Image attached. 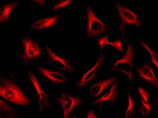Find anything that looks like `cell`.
Masks as SVG:
<instances>
[{
    "mask_svg": "<svg viewBox=\"0 0 158 118\" xmlns=\"http://www.w3.org/2000/svg\"><path fill=\"white\" fill-rule=\"evenodd\" d=\"M10 76L1 75L0 79V96L5 99L16 104L18 106L24 107L31 105V104L22 89L18 86L10 73Z\"/></svg>",
    "mask_w": 158,
    "mask_h": 118,
    "instance_id": "6da1fadb",
    "label": "cell"
},
{
    "mask_svg": "<svg viewBox=\"0 0 158 118\" xmlns=\"http://www.w3.org/2000/svg\"><path fill=\"white\" fill-rule=\"evenodd\" d=\"M21 41L24 48V51L18 55V58L20 59L23 64L25 66L35 58H41L40 49L38 44L32 40L29 36L25 34L21 38Z\"/></svg>",
    "mask_w": 158,
    "mask_h": 118,
    "instance_id": "7a4b0ae2",
    "label": "cell"
},
{
    "mask_svg": "<svg viewBox=\"0 0 158 118\" xmlns=\"http://www.w3.org/2000/svg\"><path fill=\"white\" fill-rule=\"evenodd\" d=\"M85 10L87 17V37L89 39L98 38L106 32L109 27L98 19L89 5L86 7Z\"/></svg>",
    "mask_w": 158,
    "mask_h": 118,
    "instance_id": "3957f363",
    "label": "cell"
},
{
    "mask_svg": "<svg viewBox=\"0 0 158 118\" xmlns=\"http://www.w3.org/2000/svg\"><path fill=\"white\" fill-rule=\"evenodd\" d=\"M134 54V47L131 44L129 43L127 45V51L125 56L121 59L114 62L110 71H120L129 79L132 83H134V79L132 74L133 68V57Z\"/></svg>",
    "mask_w": 158,
    "mask_h": 118,
    "instance_id": "277c9868",
    "label": "cell"
},
{
    "mask_svg": "<svg viewBox=\"0 0 158 118\" xmlns=\"http://www.w3.org/2000/svg\"><path fill=\"white\" fill-rule=\"evenodd\" d=\"M45 48L48 54L49 63L50 65L57 69L66 71L69 73L73 74L74 72V67L72 65L73 63V61L60 58L53 53L47 45L45 46Z\"/></svg>",
    "mask_w": 158,
    "mask_h": 118,
    "instance_id": "5b68a950",
    "label": "cell"
},
{
    "mask_svg": "<svg viewBox=\"0 0 158 118\" xmlns=\"http://www.w3.org/2000/svg\"><path fill=\"white\" fill-rule=\"evenodd\" d=\"M61 104L63 111L64 118H68L70 113L77 106L81 104L83 99L79 97H73L65 92H62L61 97L55 98Z\"/></svg>",
    "mask_w": 158,
    "mask_h": 118,
    "instance_id": "8992f818",
    "label": "cell"
},
{
    "mask_svg": "<svg viewBox=\"0 0 158 118\" xmlns=\"http://www.w3.org/2000/svg\"><path fill=\"white\" fill-rule=\"evenodd\" d=\"M118 12L119 15L122 21V25L124 27L126 24L135 25L141 28V21L138 19L137 15L132 12L127 8L123 6L118 2H114Z\"/></svg>",
    "mask_w": 158,
    "mask_h": 118,
    "instance_id": "52a82bcc",
    "label": "cell"
},
{
    "mask_svg": "<svg viewBox=\"0 0 158 118\" xmlns=\"http://www.w3.org/2000/svg\"><path fill=\"white\" fill-rule=\"evenodd\" d=\"M106 59V57L103 55V54L101 53L99 54L98 58L97 59V61H96L94 67L90 71L84 75V76L79 81L77 86H76V89H79L81 88L85 85L86 83H87L88 82L96 78L100 70V66L105 61Z\"/></svg>",
    "mask_w": 158,
    "mask_h": 118,
    "instance_id": "ba28073f",
    "label": "cell"
},
{
    "mask_svg": "<svg viewBox=\"0 0 158 118\" xmlns=\"http://www.w3.org/2000/svg\"><path fill=\"white\" fill-rule=\"evenodd\" d=\"M28 78L31 82L37 92L38 101L40 106V112L41 113L46 107H49L47 96L41 88L40 84L38 83V81L35 78V76L32 73V71H30L28 72Z\"/></svg>",
    "mask_w": 158,
    "mask_h": 118,
    "instance_id": "9c48e42d",
    "label": "cell"
},
{
    "mask_svg": "<svg viewBox=\"0 0 158 118\" xmlns=\"http://www.w3.org/2000/svg\"><path fill=\"white\" fill-rule=\"evenodd\" d=\"M137 75L145 80L151 85L158 88V79L155 76L153 70L148 63H145L143 66L136 68Z\"/></svg>",
    "mask_w": 158,
    "mask_h": 118,
    "instance_id": "30bf717a",
    "label": "cell"
},
{
    "mask_svg": "<svg viewBox=\"0 0 158 118\" xmlns=\"http://www.w3.org/2000/svg\"><path fill=\"white\" fill-rule=\"evenodd\" d=\"M138 92L139 94L140 102V108L142 117H145L148 115L152 111V104L150 101V94L141 87L138 88Z\"/></svg>",
    "mask_w": 158,
    "mask_h": 118,
    "instance_id": "8fae6325",
    "label": "cell"
},
{
    "mask_svg": "<svg viewBox=\"0 0 158 118\" xmlns=\"http://www.w3.org/2000/svg\"><path fill=\"white\" fill-rule=\"evenodd\" d=\"M38 70L41 74L45 76L53 84H64L67 81V78L65 75L57 72L50 71L40 66L38 68Z\"/></svg>",
    "mask_w": 158,
    "mask_h": 118,
    "instance_id": "7c38bea8",
    "label": "cell"
},
{
    "mask_svg": "<svg viewBox=\"0 0 158 118\" xmlns=\"http://www.w3.org/2000/svg\"><path fill=\"white\" fill-rule=\"evenodd\" d=\"M118 78V76H117L112 78L105 80L92 85L89 89V94L91 95V98H95L98 96L111 83L116 80Z\"/></svg>",
    "mask_w": 158,
    "mask_h": 118,
    "instance_id": "4fadbf2b",
    "label": "cell"
},
{
    "mask_svg": "<svg viewBox=\"0 0 158 118\" xmlns=\"http://www.w3.org/2000/svg\"><path fill=\"white\" fill-rule=\"evenodd\" d=\"M119 80H117L114 83L113 85L112 86L111 89H110L108 92L106 93L105 95L99 98L98 99L95 100V101H94L92 104H94V105H97V104H102L103 102L105 101H110L112 103H114V99L117 97L118 92L119 91V89L116 90V87L118 86V83Z\"/></svg>",
    "mask_w": 158,
    "mask_h": 118,
    "instance_id": "5bb4252c",
    "label": "cell"
},
{
    "mask_svg": "<svg viewBox=\"0 0 158 118\" xmlns=\"http://www.w3.org/2000/svg\"><path fill=\"white\" fill-rule=\"evenodd\" d=\"M0 115L1 118H21L15 108L0 100Z\"/></svg>",
    "mask_w": 158,
    "mask_h": 118,
    "instance_id": "9a60e30c",
    "label": "cell"
},
{
    "mask_svg": "<svg viewBox=\"0 0 158 118\" xmlns=\"http://www.w3.org/2000/svg\"><path fill=\"white\" fill-rule=\"evenodd\" d=\"M59 16L48 17L36 21L31 27L32 29H43L52 27L55 25L59 20Z\"/></svg>",
    "mask_w": 158,
    "mask_h": 118,
    "instance_id": "2e32d148",
    "label": "cell"
},
{
    "mask_svg": "<svg viewBox=\"0 0 158 118\" xmlns=\"http://www.w3.org/2000/svg\"><path fill=\"white\" fill-rule=\"evenodd\" d=\"M18 2H10L3 6L0 9V23L1 25L3 23H6L8 20L10 13L13 9L17 6Z\"/></svg>",
    "mask_w": 158,
    "mask_h": 118,
    "instance_id": "e0dca14e",
    "label": "cell"
},
{
    "mask_svg": "<svg viewBox=\"0 0 158 118\" xmlns=\"http://www.w3.org/2000/svg\"><path fill=\"white\" fill-rule=\"evenodd\" d=\"M127 96L128 97V107L126 112L125 113V118H133L134 116V101L131 97V92L127 91Z\"/></svg>",
    "mask_w": 158,
    "mask_h": 118,
    "instance_id": "ac0fdd59",
    "label": "cell"
},
{
    "mask_svg": "<svg viewBox=\"0 0 158 118\" xmlns=\"http://www.w3.org/2000/svg\"><path fill=\"white\" fill-rule=\"evenodd\" d=\"M139 42L140 43V45L144 47L145 48L147 49L148 51V52H150V54H151V60H152V61L153 62V63L156 65V67H157V68L158 69V55L155 53V52H153V51L151 49V48H149L148 47V46L147 45L144 43V42H143V40H142V39L141 38H139Z\"/></svg>",
    "mask_w": 158,
    "mask_h": 118,
    "instance_id": "d6986e66",
    "label": "cell"
},
{
    "mask_svg": "<svg viewBox=\"0 0 158 118\" xmlns=\"http://www.w3.org/2000/svg\"><path fill=\"white\" fill-rule=\"evenodd\" d=\"M73 2H74V1H72V0H66V1L59 2L55 5L54 6L52 10L56 11L59 9L64 8L66 6Z\"/></svg>",
    "mask_w": 158,
    "mask_h": 118,
    "instance_id": "ffe728a7",
    "label": "cell"
},
{
    "mask_svg": "<svg viewBox=\"0 0 158 118\" xmlns=\"http://www.w3.org/2000/svg\"><path fill=\"white\" fill-rule=\"evenodd\" d=\"M108 35H106V37H104V38L98 40L101 51H102L103 48H104L105 46H106V45L108 44V43H109V42H108Z\"/></svg>",
    "mask_w": 158,
    "mask_h": 118,
    "instance_id": "44dd1931",
    "label": "cell"
},
{
    "mask_svg": "<svg viewBox=\"0 0 158 118\" xmlns=\"http://www.w3.org/2000/svg\"><path fill=\"white\" fill-rule=\"evenodd\" d=\"M108 44L112 45L114 48L118 49V51H120L122 53H124L123 51V48H122V44L121 43L120 40H118L112 42V43H108Z\"/></svg>",
    "mask_w": 158,
    "mask_h": 118,
    "instance_id": "7402d4cb",
    "label": "cell"
},
{
    "mask_svg": "<svg viewBox=\"0 0 158 118\" xmlns=\"http://www.w3.org/2000/svg\"><path fill=\"white\" fill-rule=\"evenodd\" d=\"M87 118H97L95 113L93 110H89L87 115Z\"/></svg>",
    "mask_w": 158,
    "mask_h": 118,
    "instance_id": "603a6c76",
    "label": "cell"
},
{
    "mask_svg": "<svg viewBox=\"0 0 158 118\" xmlns=\"http://www.w3.org/2000/svg\"><path fill=\"white\" fill-rule=\"evenodd\" d=\"M34 2H36L37 4H39L41 7H43L45 5V0H39V1H33Z\"/></svg>",
    "mask_w": 158,
    "mask_h": 118,
    "instance_id": "cb8c5ba5",
    "label": "cell"
},
{
    "mask_svg": "<svg viewBox=\"0 0 158 118\" xmlns=\"http://www.w3.org/2000/svg\"><path fill=\"white\" fill-rule=\"evenodd\" d=\"M73 118H76V116H74Z\"/></svg>",
    "mask_w": 158,
    "mask_h": 118,
    "instance_id": "d4e9b609",
    "label": "cell"
},
{
    "mask_svg": "<svg viewBox=\"0 0 158 118\" xmlns=\"http://www.w3.org/2000/svg\"><path fill=\"white\" fill-rule=\"evenodd\" d=\"M157 101H158V98H157Z\"/></svg>",
    "mask_w": 158,
    "mask_h": 118,
    "instance_id": "484cf974",
    "label": "cell"
}]
</instances>
